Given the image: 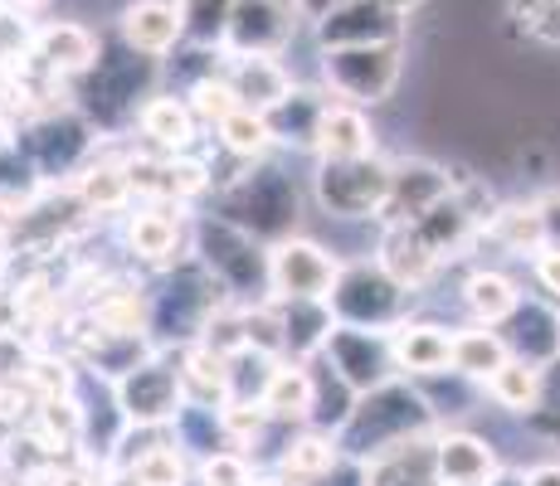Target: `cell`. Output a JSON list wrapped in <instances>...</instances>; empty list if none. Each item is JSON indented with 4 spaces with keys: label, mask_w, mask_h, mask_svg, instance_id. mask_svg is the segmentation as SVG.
Instances as JSON below:
<instances>
[{
    "label": "cell",
    "mask_w": 560,
    "mask_h": 486,
    "mask_svg": "<svg viewBox=\"0 0 560 486\" xmlns=\"http://www.w3.org/2000/svg\"><path fill=\"white\" fill-rule=\"evenodd\" d=\"M142 132L152 137L156 146L180 151L190 142V132H196V117H190V107L176 103V97H156V103H147V112H142Z\"/></svg>",
    "instance_id": "8fae6325"
},
{
    "label": "cell",
    "mask_w": 560,
    "mask_h": 486,
    "mask_svg": "<svg viewBox=\"0 0 560 486\" xmlns=\"http://www.w3.org/2000/svg\"><path fill=\"white\" fill-rule=\"evenodd\" d=\"M30 384L45 394V404H54V399L69 394V365L63 360H35L30 365Z\"/></svg>",
    "instance_id": "484cf974"
},
{
    "label": "cell",
    "mask_w": 560,
    "mask_h": 486,
    "mask_svg": "<svg viewBox=\"0 0 560 486\" xmlns=\"http://www.w3.org/2000/svg\"><path fill=\"white\" fill-rule=\"evenodd\" d=\"M395 73H400V54H395V45H375L371 63H357V54L351 49L327 54V79L337 83L341 93L357 97V103H375L381 93H390Z\"/></svg>",
    "instance_id": "3957f363"
},
{
    "label": "cell",
    "mask_w": 560,
    "mask_h": 486,
    "mask_svg": "<svg viewBox=\"0 0 560 486\" xmlns=\"http://www.w3.org/2000/svg\"><path fill=\"white\" fill-rule=\"evenodd\" d=\"M5 137H10V127H5V117H0V142H5Z\"/></svg>",
    "instance_id": "e575fe53"
},
{
    "label": "cell",
    "mask_w": 560,
    "mask_h": 486,
    "mask_svg": "<svg viewBox=\"0 0 560 486\" xmlns=\"http://www.w3.org/2000/svg\"><path fill=\"white\" fill-rule=\"evenodd\" d=\"M468 307H472V317L478 321H502V317H512L516 311V287H512V277H502V273H478L468 283Z\"/></svg>",
    "instance_id": "2e32d148"
},
{
    "label": "cell",
    "mask_w": 560,
    "mask_h": 486,
    "mask_svg": "<svg viewBox=\"0 0 560 486\" xmlns=\"http://www.w3.org/2000/svg\"><path fill=\"white\" fill-rule=\"evenodd\" d=\"M230 83H234V93H240V103L254 107V112H273V107H283L288 97H293V83H288L283 63H278L273 54H240Z\"/></svg>",
    "instance_id": "5b68a950"
},
{
    "label": "cell",
    "mask_w": 560,
    "mask_h": 486,
    "mask_svg": "<svg viewBox=\"0 0 560 486\" xmlns=\"http://www.w3.org/2000/svg\"><path fill=\"white\" fill-rule=\"evenodd\" d=\"M283 467L293 472V477H317V472L331 467V448L322 438H303V442H293V448H288Z\"/></svg>",
    "instance_id": "d4e9b609"
},
{
    "label": "cell",
    "mask_w": 560,
    "mask_h": 486,
    "mask_svg": "<svg viewBox=\"0 0 560 486\" xmlns=\"http://www.w3.org/2000/svg\"><path fill=\"white\" fill-rule=\"evenodd\" d=\"M502 365H508V345L492 336V331H463V336H454V370L492 380Z\"/></svg>",
    "instance_id": "5bb4252c"
},
{
    "label": "cell",
    "mask_w": 560,
    "mask_h": 486,
    "mask_svg": "<svg viewBox=\"0 0 560 486\" xmlns=\"http://www.w3.org/2000/svg\"><path fill=\"white\" fill-rule=\"evenodd\" d=\"M498 462H492V448L468 434H454L439 442V477L444 486H488Z\"/></svg>",
    "instance_id": "52a82bcc"
},
{
    "label": "cell",
    "mask_w": 560,
    "mask_h": 486,
    "mask_svg": "<svg viewBox=\"0 0 560 486\" xmlns=\"http://www.w3.org/2000/svg\"><path fill=\"white\" fill-rule=\"evenodd\" d=\"M488 389H492V394H498L508 408H522V414H526V408H536V399H541V375H536L532 365L508 360V365H502V370L488 380Z\"/></svg>",
    "instance_id": "ac0fdd59"
},
{
    "label": "cell",
    "mask_w": 560,
    "mask_h": 486,
    "mask_svg": "<svg viewBox=\"0 0 560 486\" xmlns=\"http://www.w3.org/2000/svg\"><path fill=\"white\" fill-rule=\"evenodd\" d=\"M317 146L331 161H361L371 156V122L357 107H327L317 117Z\"/></svg>",
    "instance_id": "ba28073f"
},
{
    "label": "cell",
    "mask_w": 560,
    "mask_h": 486,
    "mask_svg": "<svg viewBox=\"0 0 560 486\" xmlns=\"http://www.w3.org/2000/svg\"><path fill=\"white\" fill-rule=\"evenodd\" d=\"M541 220H546V239H551V248H560V190L541 200Z\"/></svg>",
    "instance_id": "4dcf8cb0"
},
{
    "label": "cell",
    "mask_w": 560,
    "mask_h": 486,
    "mask_svg": "<svg viewBox=\"0 0 560 486\" xmlns=\"http://www.w3.org/2000/svg\"><path fill=\"white\" fill-rule=\"evenodd\" d=\"M35 49H39V59H45V69L54 73H73V69H89L93 59H98V39L89 35L83 25H49L45 35L35 39Z\"/></svg>",
    "instance_id": "9c48e42d"
},
{
    "label": "cell",
    "mask_w": 560,
    "mask_h": 486,
    "mask_svg": "<svg viewBox=\"0 0 560 486\" xmlns=\"http://www.w3.org/2000/svg\"><path fill=\"white\" fill-rule=\"evenodd\" d=\"M492 239L516 248V253H541L546 248V220H541V204H512V210H502L498 220H492Z\"/></svg>",
    "instance_id": "4fadbf2b"
},
{
    "label": "cell",
    "mask_w": 560,
    "mask_h": 486,
    "mask_svg": "<svg viewBox=\"0 0 560 486\" xmlns=\"http://www.w3.org/2000/svg\"><path fill=\"white\" fill-rule=\"evenodd\" d=\"M240 93H234L230 79H200L196 93H190V112L210 117V122H224L230 112H240Z\"/></svg>",
    "instance_id": "7402d4cb"
},
{
    "label": "cell",
    "mask_w": 560,
    "mask_h": 486,
    "mask_svg": "<svg viewBox=\"0 0 560 486\" xmlns=\"http://www.w3.org/2000/svg\"><path fill=\"white\" fill-rule=\"evenodd\" d=\"M439 253L419 239V229H400L385 239V268H390L400 283H424L429 273H434Z\"/></svg>",
    "instance_id": "7c38bea8"
},
{
    "label": "cell",
    "mask_w": 560,
    "mask_h": 486,
    "mask_svg": "<svg viewBox=\"0 0 560 486\" xmlns=\"http://www.w3.org/2000/svg\"><path fill=\"white\" fill-rule=\"evenodd\" d=\"M98 321L113 336H132V331L142 327V301H137L132 292H117V297H107L98 307Z\"/></svg>",
    "instance_id": "cb8c5ba5"
},
{
    "label": "cell",
    "mask_w": 560,
    "mask_h": 486,
    "mask_svg": "<svg viewBox=\"0 0 560 486\" xmlns=\"http://www.w3.org/2000/svg\"><path fill=\"white\" fill-rule=\"evenodd\" d=\"M142 486H180V477H186V467H180V458L171 448H152L142 462H137L132 472Z\"/></svg>",
    "instance_id": "603a6c76"
},
{
    "label": "cell",
    "mask_w": 560,
    "mask_h": 486,
    "mask_svg": "<svg viewBox=\"0 0 560 486\" xmlns=\"http://www.w3.org/2000/svg\"><path fill=\"white\" fill-rule=\"evenodd\" d=\"M166 186H171V194L205 190V166H196V161H166Z\"/></svg>",
    "instance_id": "83f0119b"
},
{
    "label": "cell",
    "mask_w": 560,
    "mask_h": 486,
    "mask_svg": "<svg viewBox=\"0 0 560 486\" xmlns=\"http://www.w3.org/2000/svg\"><path fill=\"white\" fill-rule=\"evenodd\" d=\"M254 486H278V482H254Z\"/></svg>",
    "instance_id": "d590c367"
},
{
    "label": "cell",
    "mask_w": 560,
    "mask_h": 486,
    "mask_svg": "<svg viewBox=\"0 0 560 486\" xmlns=\"http://www.w3.org/2000/svg\"><path fill=\"white\" fill-rule=\"evenodd\" d=\"M395 360L415 375H439L454 365V336H444L439 327H409L395 336Z\"/></svg>",
    "instance_id": "30bf717a"
},
{
    "label": "cell",
    "mask_w": 560,
    "mask_h": 486,
    "mask_svg": "<svg viewBox=\"0 0 560 486\" xmlns=\"http://www.w3.org/2000/svg\"><path fill=\"white\" fill-rule=\"evenodd\" d=\"M122 35L142 54H166L186 35V20H180V5H166V0H132L122 10Z\"/></svg>",
    "instance_id": "8992f818"
},
{
    "label": "cell",
    "mask_w": 560,
    "mask_h": 486,
    "mask_svg": "<svg viewBox=\"0 0 560 486\" xmlns=\"http://www.w3.org/2000/svg\"><path fill=\"white\" fill-rule=\"evenodd\" d=\"M264 408L278 418H303L312 414V380L307 370H273V380H268V394H264Z\"/></svg>",
    "instance_id": "9a60e30c"
},
{
    "label": "cell",
    "mask_w": 560,
    "mask_h": 486,
    "mask_svg": "<svg viewBox=\"0 0 560 486\" xmlns=\"http://www.w3.org/2000/svg\"><path fill=\"white\" fill-rule=\"evenodd\" d=\"M45 434H49V442H73V434H79V414L54 399V404H45Z\"/></svg>",
    "instance_id": "f1b7e54d"
},
{
    "label": "cell",
    "mask_w": 560,
    "mask_h": 486,
    "mask_svg": "<svg viewBox=\"0 0 560 486\" xmlns=\"http://www.w3.org/2000/svg\"><path fill=\"white\" fill-rule=\"evenodd\" d=\"M205 486H249L244 458H210L205 462Z\"/></svg>",
    "instance_id": "4316f807"
},
{
    "label": "cell",
    "mask_w": 560,
    "mask_h": 486,
    "mask_svg": "<svg viewBox=\"0 0 560 486\" xmlns=\"http://www.w3.org/2000/svg\"><path fill=\"white\" fill-rule=\"evenodd\" d=\"M532 486H560V467H541L532 477Z\"/></svg>",
    "instance_id": "836d02e7"
},
{
    "label": "cell",
    "mask_w": 560,
    "mask_h": 486,
    "mask_svg": "<svg viewBox=\"0 0 560 486\" xmlns=\"http://www.w3.org/2000/svg\"><path fill=\"white\" fill-rule=\"evenodd\" d=\"M180 20H186V35L220 39V35H230L234 0H180Z\"/></svg>",
    "instance_id": "44dd1931"
},
{
    "label": "cell",
    "mask_w": 560,
    "mask_h": 486,
    "mask_svg": "<svg viewBox=\"0 0 560 486\" xmlns=\"http://www.w3.org/2000/svg\"><path fill=\"white\" fill-rule=\"evenodd\" d=\"M322 200L341 214H365L375 204L390 200V170L385 166H371V161H337V170L327 166L322 176Z\"/></svg>",
    "instance_id": "7a4b0ae2"
},
{
    "label": "cell",
    "mask_w": 560,
    "mask_h": 486,
    "mask_svg": "<svg viewBox=\"0 0 560 486\" xmlns=\"http://www.w3.org/2000/svg\"><path fill=\"white\" fill-rule=\"evenodd\" d=\"M331 283H337V263H331L317 244H307V239L278 244V253H273V287L283 292V297L312 301V297H322V292H331Z\"/></svg>",
    "instance_id": "6da1fadb"
},
{
    "label": "cell",
    "mask_w": 560,
    "mask_h": 486,
    "mask_svg": "<svg viewBox=\"0 0 560 486\" xmlns=\"http://www.w3.org/2000/svg\"><path fill=\"white\" fill-rule=\"evenodd\" d=\"M220 137L234 156H258V151H268V142H273V122L264 112H254V107H240V112H230L220 122Z\"/></svg>",
    "instance_id": "e0dca14e"
},
{
    "label": "cell",
    "mask_w": 560,
    "mask_h": 486,
    "mask_svg": "<svg viewBox=\"0 0 560 486\" xmlns=\"http://www.w3.org/2000/svg\"><path fill=\"white\" fill-rule=\"evenodd\" d=\"M0 5H5L10 15H35V10H45L49 0H0Z\"/></svg>",
    "instance_id": "1f68e13d"
},
{
    "label": "cell",
    "mask_w": 560,
    "mask_h": 486,
    "mask_svg": "<svg viewBox=\"0 0 560 486\" xmlns=\"http://www.w3.org/2000/svg\"><path fill=\"white\" fill-rule=\"evenodd\" d=\"M15 317H20V307H15V301H10V292H0V331H5Z\"/></svg>",
    "instance_id": "d6a6232c"
},
{
    "label": "cell",
    "mask_w": 560,
    "mask_h": 486,
    "mask_svg": "<svg viewBox=\"0 0 560 486\" xmlns=\"http://www.w3.org/2000/svg\"><path fill=\"white\" fill-rule=\"evenodd\" d=\"M127 190H132V176H122L117 166H93L79 180V194L89 210H117L127 200Z\"/></svg>",
    "instance_id": "d6986e66"
},
{
    "label": "cell",
    "mask_w": 560,
    "mask_h": 486,
    "mask_svg": "<svg viewBox=\"0 0 560 486\" xmlns=\"http://www.w3.org/2000/svg\"><path fill=\"white\" fill-rule=\"evenodd\" d=\"M176 220L171 214H161V210H147V214H137L132 220V248L142 258H166V253H176Z\"/></svg>",
    "instance_id": "ffe728a7"
},
{
    "label": "cell",
    "mask_w": 560,
    "mask_h": 486,
    "mask_svg": "<svg viewBox=\"0 0 560 486\" xmlns=\"http://www.w3.org/2000/svg\"><path fill=\"white\" fill-rule=\"evenodd\" d=\"M288 35H293L288 5H278V0H234L230 39L240 54H273Z\"/></svg>",
    "instance_id": "277c9868"
},
{
    "label": "cell",
    "mask_w": 560,
    "mask_h": 486,
    "mask_svg": "<svg viewBox=\"0 0 560 486\" xmlns=\"http://www.w3.org/2000/svg\"><path fill=\"white\" fill-rule=\"evenodd\" d=\"M536 277H541V287L560 297V248H541V258H536Z\"/></svg>",
    "instance_id": "f546056e"
}]
</instances>
